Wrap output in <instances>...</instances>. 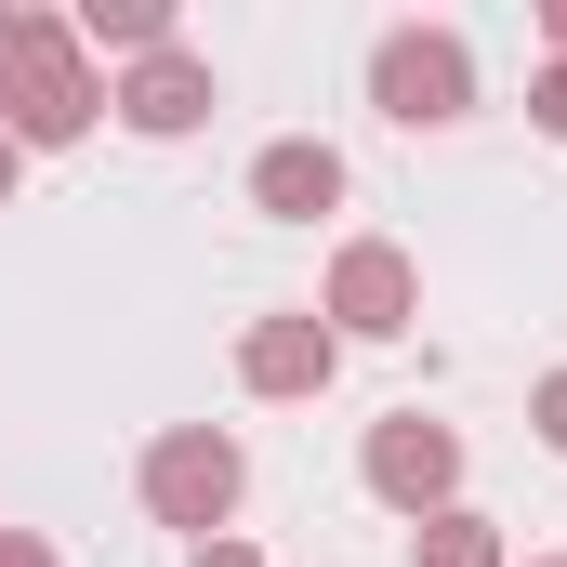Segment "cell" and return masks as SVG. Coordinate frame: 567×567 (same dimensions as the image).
Segmentation results:
<instances>
[{
	"mask_svg": "<svg viewBox=\"0 0 567 567\" xmlns=\"http://www.w3.org/2000/svg\"><path fill=\"white\" fill-rule=\"evenodd\" d=\"M528 435L567 462V370H542V383H528Z\"/></svg>",
	"mask_w": 567,
	"mask_h": 567,
	"instance_id": "8fae6325",
	"label": "cell"
},
{
	"mask_svg": "<svg viewBox=\"0 0 567 567\" xmlns=\"http://www.w3.org/2000/svg\"><path fill=\"white\" fill-rule=\"evenodd\" d=\"M106 106H120L145 145H185L198 120H212V106H225V93H212V66L172 40V53H145V66H120V80H106Z\"/></svg>",
	"mask_w": 567,
	"mask_h": 567,
	"instance_id": "8992f818",
	"label": "cell"
},
{
	"mask_svg": "<svg viewBox=\"0 0 567 567\" xmlns=\"http://www.w3.org/2000/svg\"><path fill=\"white\" fill-rule=\"evenodd\" d=\"M251 212L265 225H317V212H343V145H317V133H290L251 158Z\"/></svg>",
	"mask_w": 567,
	"mask_h": 567,
	"instance_id": "ba28073f",
	"label": "cell"
},
{
	"mask_svg": "<svg viewBox=\"0 0 567 567\" xmlns=\"http://www.w3.org/2000/svg\"><path fill=\"white\" fill-rule=\"evenodd\" d=\"M185 567H265V555H251V542H198Z\"/></svg>",
	"mask_w": 567,
	"mask_h": 567,
	"instance_id": "5bb4252c",
	"label": "cell"
},
{
	"mask_svg": "<svg viewBox=\"0 0 567 567\" xmlns=\"http://www.w3.org/2000/svg\"><path fill=\"white\" fill-rule=\"evenodd\" d=\"M542 40H555V66H567V0H542Z\"/></svg>",
	"mask_w": 567,
	"mask_h": 567,
	"instance_id": "2e32d148",
	"label": "cell"
},
{
	"mask_svg": "<svg viewBox=\"0 0 567 567\" xmlns=\"http://www.w3.org/2000/svg\"><path fill=\"white\" fill-rule=\"evenodd\" d=\"M0 567H53V542H27V528H0Z\"/></svg>",
	"mask_w": 567,
	"mask_h": 567,
	"instance_id": "4fadbf2b",
	"label": "cell"
},
{
	"mask_svg": "<svg viewBox=\"0 0 567 567\" xmlns=\"http://www.w3.org/2000/svg\"><path fill=\"white\" fill-rule=\"evenodd\" d=\"M528 567H567V555H528Z\"/></svg>",
	"mask_w": 567,
	"mask_h": 567,
	"instance_id": "e0dca14e",
	"label": "cell"
},
{
	"mask_svg": "<svg viewBox=\"0 0 567 567\" xmlns=\"http://www.w3.org/2000/svg\"><path fill=\"white\" fill-rule=\"evenodd\" d=\"M528 120H542V133L567 145V66H542V80H528Z\"/></svg>",
	"mask_w": 567,
	"mask_h": 567,
	"instance_id": "7c38bea8",
	"label": "cell"
},
{
	"mask_svg": "<svg viewBox=\"0 0 567 567\" xmlns=\"http://www.w3.org/2000/svg\"><path fill=\"white\" fill-rule=\"evenodd\" d=\"M357 475H370V502H396V515L423 528V515H449V502H462V435L423 423V410H396V423H370Z\"/></svg>",
	"mask_w": 567,
	"mask_h": 567,
	"instance_id": "5b68a950",
	"label": "cell"
},
{
	"mask_svg": "<svg viewBox=\"0 0 567 567\" xmlns=\"http://www.w3.org/2000/svg\"><path fill=\"white\" fill-rule=\"evenodd\" d=\"M133 488H145V515H158V528H185V542H238V502H251V449H238L225 423H172V435H145Z\"/></svg>",
	"mask_w": 567,
	"mask_h": 567,
	"instance_id": "7a4b0ae2",
	"label": "cell"
},
{
	"mask_svg": "<svg viewBox=\"0 0 567 567\" xmlns=\"http://www.w3.org/2000/svg\"><path fill=\"white\" fill-rule=\"evenodd\" d=\"M13 185H27V145H13V133H0V212H13Z\"/></svg>",
	"mask_w": 567,
	"mask_h": 567,
	"instance_id": "9a60e30c",
	"label": "cell"
},
{
	"mask_svg": "<svg viewBox=\"0 0 567 567\" xmlns=\"http://www.w3.org/2000/svg\"><path fill=\"white\" fill-rule=\"evenodd\" d=\"M370 106H383L396 133L475 120V40H462V27H383V40H370Z\"/></svg>",
	"mask_w": 567,
	"mask_h": 567,
	"instance_id": "3957f363",
	"label": "cell"
},
{
	"mask_svg": "<svg viewBox=\"0 0 567 567\" xmlns=\"http://www.w3.org/2000/svg\"><path fill=\"white\" fill-rule=\"evenodd\" d=\"M317 317H330V343H396V330L423 317V265H410L396 238H343V251H330V290H317Z\"/></svg>",
	"mask_w": 567,
	"mask_h": 567,
	"instance_id": "277c9868",
	"label": "cell"
},
{
	"mask_svg": "<svg viewBox=\"0 0 567 567\" xmlns=\"http://www.w3.org/2000/svg\"><path fill=\"white\" fill-rule=\"evenodd\" d=\"M106 120V80L66 13H0V133L13 145H80Z\"/></svg>",
	"mask_w": 567,
	"mask_h": 567,
	"instance_id": "6da1fadb",
	"label": "cell"
},
{
	"mask_svg": "<svg viewBox=\"0 0 567 567\" xmlns=\"http://www.w3.org/2000/svg\"><path fill=\"white\" fill-rule=\"evenodd\" d=\"M66 27H80V53H172V0H80V13H66Z\"/></svg>",
	"mask_w": 567,
	"mask_h": 567,
	"instance_id": "9c48e42d",
	"label": "cell"
},
{
	"mask_svg": "<svg viewBox=\"0 0 567 567\" xmlns=\"http://www.w3.org/2000/svg\"><path fill=\"white\" fill-rule=\"evenodd\" d=\"M330 370H343V343H330V317L303 303V317H251L238 330V383L251 396H330Z\"/></svg>",
	"mask_w": 567,
	"mask_h": 567,
	"instance_id": "52a82bcc",
	"label": "cell"
},
{
	"mask_svg": "<svg viewBox=\"0 0 567 567\" xmlns=\"http://www.w3.org/2000/svg\"><path fill=\"white\" fill-rule=\"evenodd\" d=\"M410 567H515V555H502V515L449 502V515H423V528H410Z\"/></svg>",
	"mask_w": 567,
	"mask_h": 567,
	"instance_id": "30bf717a",
	"label": "cell"
}]
</instances>
